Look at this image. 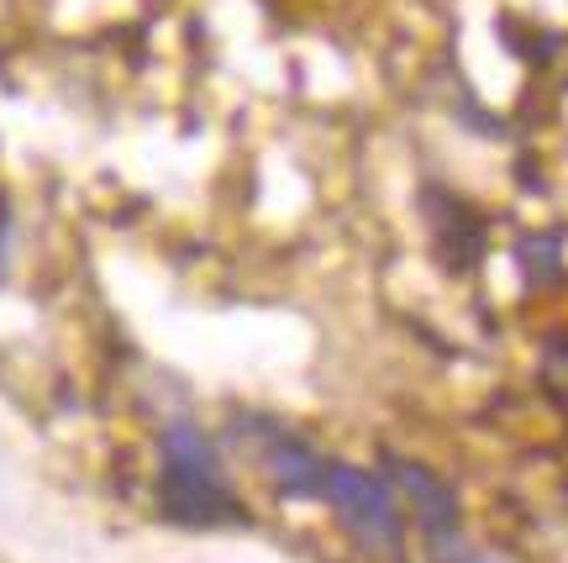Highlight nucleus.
I'll list each match as a JSON object with an SVG mask.
<instances>
[{"label": "nucleus", "mask_w": 568, "mask_h": 563, "mask_svg": "<svg viewBox=\"0 0 568 563\" xmlns=\"http://www.w3.org/2000/svg\"><path fill=\"white\" fill-rule=\"evenodd\" d=\"M159 511L180 526H237L247 522L222 453L195 422H169L159 438Z\"/></svg>", "instance_id": "obj_1"}, {"label": "nucleus", "mask_w": 568, "mask_h": 563, "mask_svg": "<svg viewBox=\"0 0 568 563\" xmlns=\"http://www.w3.org/2000/svg\"><path fill=\"white\" fill-rule=\"evenodd\" d=\"M322 501L337 511L343 532L364 547V553H374V559H400V543H406V511H400L395 490H389L374 469L326 459Z\"/></svg>", "instance_id": "obj_2"}, {"label": "nucleus", "mask_w": 568, "mask_h": 563, "mask_svg": "<svg viewBox=\"0 0 568 563\" xmlns=\"http://www.w3.org/2000/svg\"><path fill=\"white\" fill-rule=\"evenodd\" d=\"M385 484L395 490L400 511H410V522L422 526L426 547H443V543H458V537H464V501H458V490H453L437 469L389 453Z\"/></svg>", "instance_id": "obj_3"}, {"label": "nucleus", "mask_w": 568, "mask_h": 563, "mask_svg": "<svg viewBox=\"0 0 568 563\" xmlns=\"http://www.w3.org/2000/svg\"><path fill=\"white\" fill-rule=\"evenodd\" d=\"M258 443H264V474L280 495H290V501H322L326 459L316 448L305 438H295L290 426H258Z\"/></svg>", "instance_id": "obj_4"}, {"label": "nucleus", "mask_w": 568, "mask_h": 563, "mask_svg": "<svg viewBox=\"0 0 568 563\" xmlns=\"http://www.w3.org/2000/svg\"><path fill=\"white\" fill-rule=\"evenodd\" d=\"M426 211H432L426 222H432V238H437V259L453 274H468L485 259V217L468 201L447 195V190H426Z\"/></svg>", "instance_id": "obj_5"}, {"label": "nucleus", "mask_w": 568, "mask_h": 563, "mask_svg": "<svg viewBox=\"0 0 568 563\" xmlns=\"http://www.w3.org/2000/svg\"><path fill=\"white\" fill-rule=\"evenodd\" d=\"M432 563H500V559H495V553H474V547H464V537H458V543L432 547Z\"/></svg>", "instance_id": "obj_6"}, {"label": "nucleus", "mask_w": 568, "mask_h": 563, "mask_svg": "<svg viewBox=\"0 0 568 563\" xmlns=\"http://www.w3.org/2000/svg\"><path fill=\"white\" fill-rule=\"evenodd\" d=\"M548 380H552V390L568 401V342H558L548 353Z\"/></svg>", "instance_id": "obj_7"}]
</instances>
